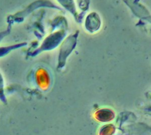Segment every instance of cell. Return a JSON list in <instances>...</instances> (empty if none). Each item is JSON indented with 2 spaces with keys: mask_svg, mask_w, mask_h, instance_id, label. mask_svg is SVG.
I'll return each instance as SVG.
<instances>
[{
  "mask_svg": "<svg viewBox=\"0 0 151 135\" xmlns=\"http://www.w3.org/2000/svg\"><path fill=\"white\" fill-rule=\"evenodd\" d=\"M35 79L38 86L43 89H47L50 83V78L47 70L44 68H39L35 72Z\"/></svg>",
  "mask_w": 151,
  "mask_h": 135,
  "instance_id": "obj_1",
  "label": "cell"
}]
</instances>
